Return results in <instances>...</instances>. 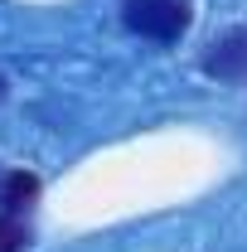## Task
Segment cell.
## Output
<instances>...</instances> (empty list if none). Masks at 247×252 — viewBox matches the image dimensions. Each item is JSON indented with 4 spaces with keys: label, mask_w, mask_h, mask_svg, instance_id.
<instances>
[{
    "label": "cell",
    "mask_w": 247,
    "mask_h": 252,
    "mask_svg": "<svg viewBox=\"0 0 247 252\" xmlns=\"http://www.w3.org/2000/svg\"><path fill=\"white\" fill-rule=\"evenodd\" d=\"M189 0H122V25L155 44H180L189 34Z\"/></svg>",
    "instance_id": "6da1fadb"
},
{
    "label": "cell",
    "mask_w": 247,
    "mask_h": 252,
    "mask_svg": "<svg viewBox=\"0 0 247 252\" xmlns=\"http://www.w3.org/2000/svg\"><path fill=\"white\" fill-rule=\"evenodd\" d=\"M199 73L214 83H247V30H228L199 54Z\"/></svg>",
    "instance_id": "7a4b0ae2"
},
{
    "label": "cell",
    "mask_w": 247,
    "mask_h": 252,
    "mask_svg": "<svg viewBox=\"0 0 247 252\" xmlns=\"http://www.w3.org/2000/svg\"><path fill=\"white\" fill-rule=\"evenodd\" d=\"M34 199H39V175H30V170H5V180H0V209L5 214H25Z\"/></svg>",
    "instance_id": "3957f363"
},
{
    "label": "cell",
    "mask_w": 247,
    "mask_h": 252,
    "mask_svg": "<svg viewBox=\"0 0 247 252\" xmlns=\"http://www.w3.org/2000/svg\"><path fill=\"white\" fill-rule=\"evenodd\" d=\"M30 248V228L20 223V214H0V252H25Z\"/></svg>",
    "instance_id": "277c9868"
},
{
    "label": "cell",
    "mask_w": 247,
    "mask_h": 252,
    "mask_svg": "<svg viewBox=\"0 0 247 252\" xmlns=\"http://www.w3.org/2000/svg\"><path fill=\"white\" fill-rule=\"evenodd\" d=\"M0 102H5V78H0Z\"/></svg>",
    "instance_id": "5b68a950"
},
{
    "label": "cell",
    "mask_w": 247,
    "mask_h": 252,
    "mask_svg": "<svg viewBox=\"0 0 247 252\" xmlns=\"http://www.w3.org/2000/svg\"><path fill=\"white\" fill-rule=\"evenodd\" d=\"M0 180H5V170H0Z\"/></svg>",
    "instance_id": "8992f818"
}]
</instances>
